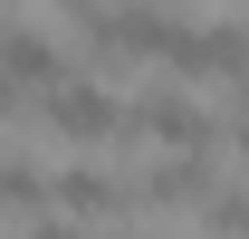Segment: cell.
<instances>
[{
	"mask_svg": "<svg viewBox=\"0 0 249 239\" xmlns=\"http://www.w3.org/2000/svg\"><path fill=\"white\" fill-rule=\"evenodd\" d=\"M38 124H48V134H67L77 153H106V144H124V134H134V105H115L106 86H48Z\"/></svg>",
	"mask_w": 249,
	"mask_h": 239,
	"instance_id": "1",
	"label": "cell"
},
{
	"mask_svg": "<svg viewBox=\"0 0 249 239\" xmlns=\"http://www.w3.org/2000/svg\"><path fill=\"white\" fill-rule=\"evenodd\" d=\"M134 134L163 144V153H211V115H201L182 86H144L134 96Z\"/></svg>",
	"mask_w": 249,
	"mask_h": 239,
	"instance_id": "2",
	"label": "cell"
},
{
	"mask_svg": "<svg viewBox=\"0 0 249 239\" xmlns=\"http://www.w3.org/2000/svg\"><path fill=\"white\" fill-rule=\"evenodd\" d=\"M48 210L58 220H115V210H134V182L106 163H67V172H48Z\"/></svg>",
	"mask_w": 249,
	"mask_h": 239,
	"instance_id": "3",
	"label": "cell"
},
{
	"mask_svg": "<svg viewBox=\"0 0 249 239\" xmlns=\"http://www.w3.org/2000/svg\"><path fill=\"white\" fill-rule=\"evenodd\" d=\"M124 182H134V210H192V201H211V153H163Z\"/></svg>",
	"mask_w": 249,
	"mask_h": 239,
	"instance_id": "4",
	"label": "cell"
},
{
	"mask_svg": "<svg viewBox=\"0 0 249 239\" xmlns=\"http://www.w3.org/2000/svg\"><path fill=\"white\" fill-rule=\"evenodd\" d=\"M249 67V29H182L173 77H240Z\"/></svg>",
	"mask_w": 249,
	"mask_h": 239,
	"instance_id": "5",
	"label": "cell"
},
{
	"mask_svg": "<svg viewBox=\"0 0 249 239\" xmlns=\"http://www.w3.org/2000/svg\"><path fill=\"white\" fill-rule=\"evenodd\" d=\"M0 77L10 86H58V48L38 29H0Z\"/></svg>",
	"mask_w": 249,
	"mask_h": 239,
	"instance_id": "6",
	"label": "cell"
},
{
	"mask_svg": "<svg viewBox=\"0 0 249 239\" xmlns=\"http://www.w3.org/2000/svg\"><path fill=\"white\" fill-rule=\"evenodd\" d=\"M201 220H211V239H249V191H240V182H211Z\"/></svg>",
	"mask_w": 249,
	"mask_h": 239,
	"instance_id": "7",
	"label": "cell"
},
{
	"mask_svg": "<svg viewBox=\"0 0 249 239\" xmlns=\"http://www.w3.org/2000/svg\"><path fill=\"white\" fill-rule=\"evenodd\" d=\"M38 239H96L87 220H38Z\"/></svg>",
	"mask_w": 249,
	"mask_h": 239,
	"instance_id": "8",
	"label": "cell"
},
{
	"mask_svg": "<svg viewBox=\"0 0 249 239\" xmlns=\"http://www.w3.org/2000/svg\"><path fill=\"white\" fill-rule=\"evenodd\" d=\"M230 144H240V153H249V105H240V115H230Z\"/></svg>",
	"mask_w": 249,
	"mask_h": 239,
	"instance_id": "9",
	"label": "cell"
},
{
	"mask_svg": "<svg viewBox=\"0 0 249 239\" xmlns=\"http://www.w3.org/2000/svg\"><path fill=\"white\" fill-rule=\"evenodd\" d=\"M67 10H96V0H67Z\"/></svg>",
	"mask_w": 249,
	"mask_h": 239,
	"instance_id": "10",
	"label": "cell"
}]
</instances>
